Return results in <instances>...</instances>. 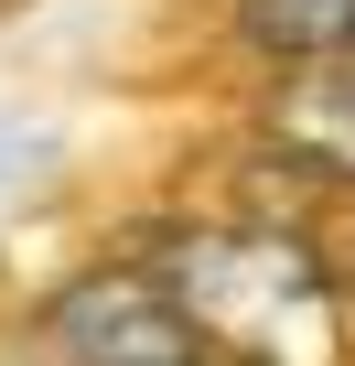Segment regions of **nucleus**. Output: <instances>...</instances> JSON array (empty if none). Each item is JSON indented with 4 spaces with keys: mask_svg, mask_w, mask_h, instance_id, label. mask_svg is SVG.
<instances>
[{
    "mask_svg": "<svg viewBox=\"0 0 355 366\" xmlns=\"http://www.w3.org/2000/svg\"><path fill=\"white\" fill-rule=\"evenodd\" d=\"M184 323L248 366H344V291L280 227H161L140 259Z\"/></svg>",
    "mask_w": 355,
    "mask_h": 366,
    "instance_id": "1",
    "label": "nucleus"
},
{
    "mask_svg": "<svg viewBox=\"0 0 355 366\" xmlns=\"http://www.w3.org/2000/svg\"><path fill=\"white\" fill-rule=\"evenodd\" d=\"M44 334H54L65 366H194V355H205V334L184 323V302H172L140 259L65 280L54 312H44Z\"/></svg>",
    "mask_w": 355,
    "mask_h": 366,
    "instance_id": "2",
    "label": "nucleus"
},
{
    "mask_svg": "<svg viewBox=\"0 0 355 366\" xmlns=\"http://www.w3.org/2000/svg\"><path fill=\"white\" fill-rule=\"evenodd\" d=\"M269 140L323 172V183H355V44L344 54H301L280 86H269Z\"/></svg>",
    "mask_w": 355,
    "mask_h": 366,
    "instance_id": "3",
    "label": "nucleus"
},
{
    "mask_svg": "<svg viewBox=\"0 0 355 366\" xmlns=\"http://www.w3.org/2000/svg\"><path fill=\"white\" fill-rule=\"evenodd\" d=\"M237 33L269 54H344L355 44V0H237Z\"/></svg>",
    "mask_w": 355,
    "mask_h": 366,
    "instance_id": "4",
    "label": "nucleus"
}]
</instances>
